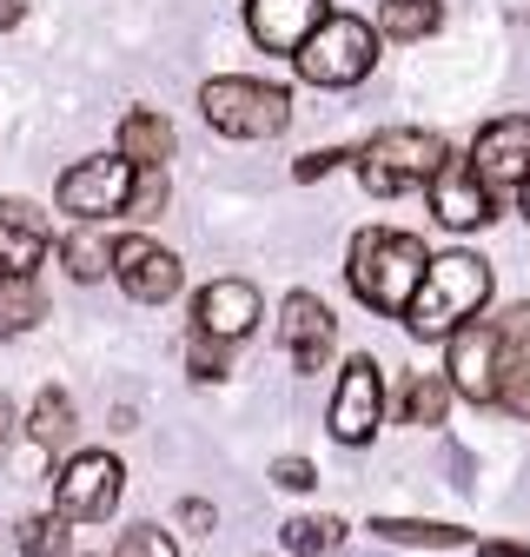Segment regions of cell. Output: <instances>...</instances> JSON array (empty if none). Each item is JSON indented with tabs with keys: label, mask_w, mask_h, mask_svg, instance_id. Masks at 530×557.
Listing matches in <instances>:
<instances>
[{
	"label": "cell",
	"mask_w": 530,
	"mask_h": 557,
	"mask_svg": "<svg viewBox=\"0 0 530 557\" xmlns=\"http://www.w3.org/2000/svg\"><path fill=\"white\" fill-rule=\"evenodd\" d=\"M484 299H491V265L471 252H438V259H425L405 325H412V338H451L457 325H471L484 312Z\"/></svg>",
	"instance_id": "obj_1"
},
{
	"label": "cell",
	"mask_w": 530,
	"mask_h": 557,
	"mask_svg": "<svg viewBox=\"0 0 530 557\" xmlns=\"http://www.w3.org/2000/svg\"><path fill=\"white\" fill-rule=\"evenodd\" d=\"M352 293L384 312V319H405L412 293H418V278H425V246L412 233H391V226H371L352 239Z\"/></svg>",
	"instance_id": "obj_2"
},
{
	"label": "cell",
	"mask_w": 530,
	"mask_h": 557,
	"mask_svg": "<svg viewBox=\"0 0 530 557\" xmlns=\"http://www.w3.org/2000/svg\"><path fill=\"white\" fill-rule=\"evenodd\" d=\"M444 139L438 133H425V126H391V133H371L365 147L352 153V166H358V180H365V193H378V199H391V193H412V186H431V173L444 166Z\"/></svg>",
	"instance_id": "obj_3"
},
{
	"label": "cell",
	"mask_w": 530,
	"mask_h": 557,
	"mask_svg": "<svg viewBox=\"0 0 530 557\" xmlns=\"http://www.w3.org/2000/svg\"><path fill=\"white\" fill-rule=\"evenodd\" d=\"M199 113H206V126L226 133V139H273V133H286L292 100H286V87H265V81H245V74H219V81L199 87Z\"/></svg>",
	"instance_id": "obj_4"
},
{
	"label": "cell",
	"mask_w": 530,
	"mask_h": 557,
	"mask_svg": "<svg viewBox=\"0 0 530 557\" xmlns=\"http://www.w3.org/2000/svg\"><path fill=\"white\" fill-rule=\"evenodd\" d=\"M292 60H299V74L312 87H358L378 66V34L365 21H352V14H325Z\"/></svg>",
	"instance_id": "obj_5"
},
{
	"label": "cell",
	"mask_w": 530,
	"mask_h": 557,
	"mask_svg": "<svg viewBox=\"0 0 530 557\" xmlns=\"http://www.w3.org/2000/svg\"><path fill=\"white\" fill-rule=\"evenodd\" d=\"M471 173L484 193H530V113L491 120L471 147Z\"/></svg>",
	"instance_id": "obj_6"
},
{
	"label": "cell",
	"mask_w": 530,
	"mask_h": 557,
	"mask_svg": "<svg viewBox=\"0 0 530 557\" xmlns=\"http://www.w3.org/2000/svg\"><path fill=\"white\" fill-rule=\"evenodd\" d=\"M378 418H384V372H378V359L365 352V359H352V366L339 372V392H331L325 425H331V438H339V445H365V438L378 432Z\"/></svg>",
	"instance_id": "obj_7"
},
{
	"label": "cell",
	"mask_w": 530,
	"mask_h": 557,
	"mask_svg": "<svg viewBox=\"0 0 530 557\" xmlns=\"http://www.w3.org/2000/svg\"><path fill=\"white\" fill-rule=\"evenodd\" d=\"M119 478H126L119 458H106V451H80L74 465L60 471V492H53L60 511H53V518H60V524H100V518L119 505Z\"/></svg>",
	"instance_id": "obj_8"
},
{
	"label": "cell",
	"mask_w": 530,
	"mask_h": 557,
	"mask_svg": "<svg viewBox=\"0 0 530 557\" xmlns=\"http://www.w3.org/2000/svg\"><path fill=\"white\" fill-rule=\"evenodd\" d=\"M126 193H132V166H126L119 153H113V160L100 153V160H80V166L60 173V206H66V213H80L87 226L126 213Z\"/></svg>",
	"instance_id": "obj_9"
},
{
	"label": "cell",
	"mask_w": 530,
	"mask_h": 557,
	"mask_svg": "<svg viewBox=\"0 0 530 557\" xmlns=\"http://www.w3.org/2000/svg\"><path fill=\"white\" fill-rule=\"evenodd\" d=\"M113 278L140 299V306H166L173 293H179V278H186V265L160 246V239H147V233H132V239H113Z\"/></svg>",
	"instance_id": "obj_10"
},
{
	"label": "cell",
	"mask_w": 530,
	"mask_h": 557,
	"mask_svg": "<svg viewBox=\"0 0 530 557\" xmlns=\"http://www.w3.org/2000/svg\"><path fill=\"white\" fill-rule=\"evenodd\" d=\"M279 338H286V352H292L299 372H325L331 345H339V319H331V306L318 293H292L279 306Z\"/></svg>",
	"instance_id": "obj_11"
},
{
	"label": "cell",
	"mask_w": 530,
	"mask_h": 557,
	"mask_svg": "<svg viewBox=\"0 0 530 557\" xmlns=\"http://www.w3.org/2000/svg\"><path fill=\"white\" fill-rule=\"evenodd\" d=\"M444 385L464 392L471 405H491V398H497V332H491L484 319H471V325H457V332H451Z\"/></svg>",
	"instance_id": "obj_12"
},
{
	"label": "cell",
	"mask_w": 530,
	"mask_h": 557,
	"mask_svg": "<svg viewBox=\"0 0 530 557\" xmlns=\"http://www.w3.org/2000/svg\"><path fill=\"white\" fill-rule=\"evenodd\" d=\"M252 325H258V293L245 286V278H213V286L192 299V332L213 338V345H232Z\"/></svg>",
	"instance_id": "obj_13"
},
{
	"label": "cell",
	"mask_w": 530,
	"mask_h": 557,
	"mask_svg": "<svg viewBox=\"0 0 530 557\" xmlns=\"http://www.w3.org/2000/svg\"><path fill=\"white\" fill-rule=\"evenodd\" d=\"M325 14V0H245V27L265 53H299Z\"/></svg>",
	"instance_id": "obj_14"
},
{
	"label": "cell",
	"mask_w": 530,
	"mask_h": 557,
	"mask_svg": "<svg viewBox=\"0 0 530 557\" xmlns=\"http://www.w3.org/2000/svg\"><path fill=\"white\" fill-rule=\"evenodd\" d=\"M53 226L40 206L27 199H0V278H34V265L47 259Z\"/></svg>",
	"instance_id": "obj_15"
},
{
	"label": "cell",
	"mask_w": 530,
	"mask_h": 557,
	"mask_svg": "<svg viewBox=\"0 0 530 557\" xmlns=\"http://www.w3.org/2000/svg\"><path fill=\"white\" fill-rule=\"evenodd\" d=\"M491 332H497V398L491 405L530 418V306H510Z\"/></svg>",
	"instance_id": "obj_16"
},
{
	"label": "cell",
	"mask_w": 530,
	"mask_h": 557,
	"mask_svg": "<svg viewBox=\"0 0 530 557\" xmlns=\"http://www.w3.org/2000/svg\"><path fill=\"white\" fill-rule=\"evenodd\" d=\"M431 213H438L451 233H471V226L491 220V193L478 186L471 160H451V153H444V166L431 173Z\"/></svg>",
	"instance_id": "obj_17"
},
{
	"label": "cell",
	"mask_w": 530,
	"mask_h": 557,
	"mask_svg": "<svg viewBox=\"0 0 530 557\" xmlns=\"http://www.w3.org/2000/svg\"><path fill=\"white\" fill-rule=\"evenodd\" d=\"M166 153H173V120L132 107V113L119 120V160H126V166H160Z\"/></svg>",
	"instance_id": "obj_18"
},
{
	"label": "cell",
	"mask_w": 530,
	"mask_h": 557,
	"mask_svg": "<svg viewBox=\"0 0 530 557\" xmlns=\"http://www.w3.org/2000/svg\"><path fill=\"white\" fill-rule=\"evenodd\" d=\"M60 259H66V272H74L80 286L106 278V272H113V239H106V226H80L74 239H60Z\"/></svg>",
	"instance_id": "obj_19"
},
{
	"label": "cell",
	"mask_w": 530,
	"mask_h": 557,
	"mask_svg": "<svg viewBox=\"0 0 530 557\" xmlns=\"http://www.w3.org/2000/svg\"><path fill=\"white\" fill-rule=\"evenodd\" d=\"M371 537H384V544H425V550H457V544H471V531H457V524H425V518H371Z\"/></svg>",
	"instance_id": "obj_20"
},
{
	"label": "cell",
	"mask_w": 530,
	"mask_h": 557,
	"mask_svg": "<svg viewBox=\"0 0 530 557\" xmlns=\"http://www.w3.org/2000/svg\"><path fill=\"white\" fill-rule=\"evenodd\" d=\"M438 21H444L438 0H378V34L391 40H425L438 34Z\"/></svg>",
	"instance_id": "obj_21"
},
{
	"label": "cell",
	"mask_w": 530,
	"mask_h": 557,
	"mask_svg": "<svg viewBox=\"0 0 530 557\" xmlns=\"http://www.w3.org/2000/svg\"><path fill=\"white\" fill-rule=\"evenodd\" d=\"M444 405H451L444 372H418L405 385V398H398V418H405V425H444Z\"/></svg>",
	"instance_id": "obj_22"
},
{
	"label": "cell",
	"mask_w": 530,
	"mask_h": 557,
	"mask_svg": "<svg viewBox=\"0 0 530 557\" xmlns=\"http://www.w3.org/2000/svg\"><path fill=\"white\" fill-rule=\"evenodd\" d=\"M40 319H47V299H40L34 278H0V338H14Z\"/></svg>",
	"instance_id": "obj_23"
},
{
	"label": "cell",
	"mask_w": 530,
	"mask_h": 557,
	"mask_svg": "<svg viewBox=\"0 0 530 557\" xmlns=\"http://www.w3.org/2000/svg\"><path fill=\"white\" fill-rule=\"evenodd\" d=\"M27 432H34V445H66V438H74V398H66V392H40L34 398V411H27Z\"/></svg>",
	"instance_id": "obj_24"
},
{
	"label": "cell",
	"mask_w": 530,
	"mask_h": 557,
	"mask_svg": "<svg viewBox=\"0 0 530 557\" xmlns=\"http://www.w3.org/2000/svg\"><path fill=\"white\" fill-rule=\"evenodd\" d=\"M339 544H345L339 518H292L286 524V550L292 557H325V550H339Z\"/></svg>",
	"instance_id": "obj_25"
},
{
	"label": "cell",
	"mask_w": 530,
	"mask_h": 557,
	"mask_svg": "<svg viewBox=\"0 0 530 557\" xmlns=\"http://www.w3.org/2000/svg\"><path fill=\"white\" fill-rule=\"evenodd\" d=\"M14 544H21L27 557H60V550H66V524H60L53 511H40V518H21Z\"/></svg>",
	"instance_id": "obj_26"
},
{
	"label": "cell",
	"mask_w": 530,
	"mask_h": 557,
	"mask_svg": "<svg viewBox=\"0 0 530 557\" xmlns=\"http://www.w3.org/2000/svg\"><path fill=\"white\" fill-rule=\"evenodd\" d=\"M126 213H132V220H153V213H166V173H160V166H132Z\"/></svg>",
	"instance_id": "obj_27"
},
{
	"label": "cell",
	"mask_w": 530,
	"mask_h": 557,
	"mask_svg": "<svg viewBox=\"0 0 530 557\" xmlns=\"http://www.w3.org/2000/svg\"><path fill=\"white\" fill-rule=\"evenodd\" d=\"M113 557H179V550H173V537H166L160 524H132V531L113 544Z\"/></svg>",
	"instance_id": "obj_28"
},
{
	"label": "cell",
	"mask_w": 530,
	"mask_h": 557,
	"mask_svg": "<svg viewBox=\"0 0 530 557\" xmlns=\"http://www.w3.org/2000/svg\"><path fill=\"white\" fill-rule=\"evenodd\" d=\"M192 379H226V345L192 332Z\"/></svg>",
	"instance_id": "obj_29"
},
{
	"label": "cell",
	"mask_w": 530,
	"mask_h": 557,
	"mask_svg": "<svg viewBox=\"0 0 530 557\" xmlns=\"http://www.w3.org/2000/svg\"><path fill=\"white\" fill-rule=\"evenodd\" d=\"M273 484H279V492H312L318 471H312L305 458H279V465H273Z\"/></svg>",
	"instance_id": "obj_30"
},
{
	"label": "cell",
	"mask_w": 530,
	"mask_h": 557,
	"mask_svg": "<svg viewBox=\"0 0 530 557\" xmlns=\"http://www.w3.org/2000/svg\"><path fill=\"white\" fill-rule=\"evenodd\" d=\"M339 160H345V153H331V147H325V153H305V160H299L292 173H299V180H325V173L339 166Z\"/></svg>",
	"instance_id": "obj_31"
},
{
	"label": "cell",
	"mask_w": 530,
	"mask_h": 557,
	"mask_svg": "<svg viewBox=\"0 0 530 557\" xmlns=\"http://www.w3.org/2000/svg\"><path fill=\"white\" fill-rule=\"evenodd\" d=\"M179 518H186L192 531H206V524H213V505H206V498H186V505H179Z\"/></svg>",
	"instance_id": "obj_32"
},
{
	"label": "cell",
	"mask_w": 530,
	"mask_h": 557,
	"mask_svg": "<svg viewBox=\"0 0 530 557\" xmlns=\"http://www.w3.org/2000/svg\"><path fill=\"white\" fill-rule=\"evenodd\" d=\"M14 425H21V418H14V398H8V392H0V445H8V438H14Z\"/></svg>",
	"instance_id": "obj_33"
},
{
	"label": "cell",
	"mask_w": 530,
	"mask_h": 557,
	"mask_svg": "<svg viewBox=\"0 0 530 557\" xmlns=\"http://www.w3.org/2000/svg\"><path fill=\"white\" fill-rule=\"evenodd\" d=\"M478 557H530V544H504V537H497V544H484Z\"/></svg>",
	"instance_id": "obj_34"
},
{
	"label": "cell",
	"mask_w": 530,
	"mask_h": 557,
	"mask_svg": "<svg viewBox=\"0 0 530 557\" xmlns=\"http://www.w3.org/2000/svg\"><path fill=\"white\" fill-rule=\"evenodd\" d=\"M14 21H21V0H0V34H8Z\"/></svg>",
	"instance_id": "obj_35"
},
{
	"label": "cell",
	"mask_w": 530,
	"mask_h": 557,
	"mask_svg": "<svg viewBox=\"0 0 530 557\" xmlns=\"http://www.w3.org/2000/svg\"><path fill=\"white\" fill-rule=\"evenodd\" d=\"M517 199H523V220H530V193H517Z\"/></svg>",
	"instance_id": "obj_36"
}]
</instances>
